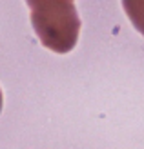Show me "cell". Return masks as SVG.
I'll return each mask as SVG.
<instances>
[{"label":"cell","mask_w":144,"mask_h":149,"mask_svg":"<svg viewBox=\"0 0 144 149\" xmlns=\"http://www.w3.org/2000/svg\"><path fill=\"white\" fill-rule=\"evenodd\" d=\"M31 24L42 46L64 55L77 46L80 18L77 7L67 0H27Z\"/></svg>","instance_id":"1"},{"label":"cell","mask_w":144,"mask_h":149,"mask_svg":"<svg viewBox=\"0 0 144 149\" xmlns=\"http://www.w3.org/2000/svg\"><path fill=\"white\" fill-rule=\"evenodd\" d=\"M122 7L135 29L144 36V0H124Z\"/></svg>","instance_id":"2"},{"label":"cell","mask_w":144,"mask_h":149,"mask_svg":"<svg viewBox=\"0 0 144 149\" xmlns=\"http://www.w3.org/2000/svg\"><path fill=\"white\" fill-rule=\"evenodd\" d=\"M2 104H4V96H2V89H0V113H2Z\"/></svg>","instance_id":"3"}]
</instances>
